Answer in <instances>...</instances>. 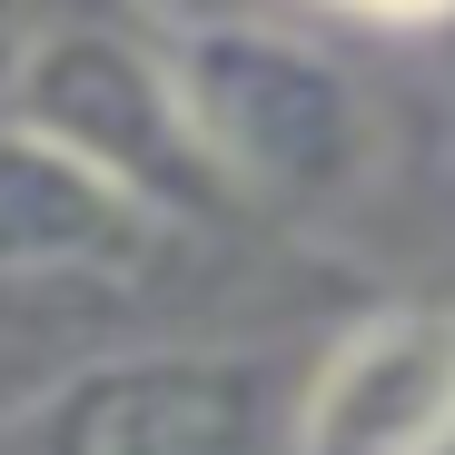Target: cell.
Wrapping results in <instances>:
<instances>
[{"label":"cell","mask_w":455,"mask_h":455,"mask_svg":"<svg viewBox=\"0 0 455 455\" xmlns=\"http://www.w3.org/2000/svg\"><path fill=\"white\" fill-rule=\"evenodd\" d=\"M188 90L218 179L248 218L337 228L387 169V109L366 69L307 20H148Z\"/></svg>","instance_id":"obj_1"},{"label":"cell","mask_w":455,"mask_h":455,"mask_svg":"<svg viewBox=\"0 0 455 455\" xmlns=\"http://www.w3.org/2000/svg\"><path fill=\"white\" fill-rule=\"evenodd\" d=\"M20 129L90 159L109 188H129L169 228H238V188L218 179L208 139L188 119V90L148 20H40L20 69Z\"/></svg>","instance_id":"obj_2"},{"label":"cell","mask_w":455,"mask_h":455,"mask_svg":"<svg viewBox=\"0 0 455 455\" xmlns=\"http://www.w3.org/2000/svg\"><path fill=\"white\" fill-rule=\"evenodd\" d=\"M297 406L277 347H129L50 387L0 455H297Z\"/></svg>","instance_id":"obj_3"},{"label":"cell","mask_w":455,"mask_h":455,"mask_svg":"<svg viewBox=\"0 0 455 455\" xmlns=\"http://www.w3.org/2000/svg\"><path fill=\"white\" fill-rule=\"evenodd\" d=\"M188 228L148 218L90 159L50 148L40 129H0V287H139L159 277Z\"/></svg>","instance_id":"obj_4"},{"label":"cell","mask_w":455,"mask_h":455,"mask_svg":"<svg viewBox=\"0 0 455 455\" xmlns=\"http://www.w3.org/2000/svg\"><path fill=\"white\" fill-rule=\"evenodd\" d=\"M455 445V307H366L297 406V455H445Z\"/></svg>","instance_id":"obj_5"},{"label":"cell","mask_w":455,"mask_h":455,"mask_svg":"<svg viewBox=\"0 0 455 455\" xmlns=\"http://www.w3.org/2000/svg\"><path fill=\"white\" fill-rule=\"evenodd\" d=\"M30 30H40V20H11V11H0V129L20 119V69H30Z\"/></svg>","instance_id":"obj_6"}]
</instances>
